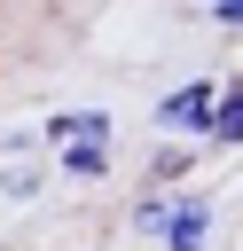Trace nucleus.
<instances>
[{"instance_id":"f257e3e1","label":"nucleus","mask_w":243,"mask_h":251,"mask_svg":"<svg viewBox=\"0 0 243 251\" xmlns=\"http://www.w3.org/2000/svg\"><path fill=\"white\" fill-rule=\"evenodd\" d=\"M212 102H219V86L196 78V86H180V94L157 102V126H165V133H204V126H212Z\"/></svg>"},{"instance_id":"f03ea898","label":"nucleus","mask_w":243,"mask_h":251,"mask_svg":"<svg viewBox=\"0 0 243 251\" xmlns=\"http://www.w3.org/2000/svg\"><path fill=\"white\" fill-rule=\"evenodd\" d=\"M204 235H212V204H204V196L172 204V220H165V251H204Z\"/></svg>"},{"instance_id":"7ed1b4c3","label":"nucleus","mask_w":243,"mask_h":251,"mask_svg":"<svg viewBox=\"0 0 243 251\" xmlns=\"http://www.w3.org/2000/svg\"><path fill=\"white\" fill-rule=\"evenodd\" d=\"M47 141H110V118L102 110H63V118H47Z\"/></svg>"},{"instance_id":"20e7f679","label":"nucleus","mask_w":243,"mask_h":251,"mask_svg":"<svg viewBox=\"0 0 243 251\" xmlns=\"http://www.w3.org/2000/svg\"><path fill=\"white\" fill-rule=\"evenodd\" d=\"M212 141H243V86H219V102H212V126H204Z\"/></svg>"},{"instance_id":"39448f33","label":"nucleus","mask_w":243,"mask_h":251,"mask_svg":"<svg viewBox=\"0 0 243 251\" xmlns=\"http://www.w3.org/2000/svg\"><path fill=\"white\" fill-rule=\"evenodd\" d=\"M63 165H71V173H86V180H94V173H102V165H110V141H71V149H63Z\"/></svg>"},{"instance_id":"423d86ee","label":"nucleus","mask_w":243,"mask_h":251,"mask_svg":"<svg viewBox=\"0 0 243 251\" xmlns=\"http://www.w3.org/2000/svg\"><path fill=\"white\" fill-rule=\"evenodd\" d=\"M133 220H141V235H165V220H172V204H165V196H141V204H133Z\"/></svg>"},{"instance_id":"0eeeda50","label":"nucleus","mask_w":243,"mask_h":251,"mask_svg":"<svg viewBox=\"0 0 243 251\" xmlns=\"http://www.w3.org/2000/svg\"><path fill=\"white\" fill-rule=\"evenodd\" d=\"M212 24H227V31H243V0H212Z\"/></svg>"}]
</instances>
